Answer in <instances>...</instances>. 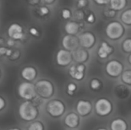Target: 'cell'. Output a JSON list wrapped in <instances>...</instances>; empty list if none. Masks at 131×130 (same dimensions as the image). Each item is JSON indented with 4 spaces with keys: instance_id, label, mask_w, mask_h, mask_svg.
<instances>
[{
    "instance_id": "b9f144b4",
    "label": "cell",
    "mask_w": 131,
    "mask_h": 130,
    "mask_svg": "<svg viewBox=\"0 0 131 130\" xmlns=\"http://www.w3.org/2000/svg\"><path fill=\"white\" fill-rule=\"evenodd\" d=\"M1 76H2V71H1V69H0V78H1Z\"/></svg>"
},
{
    "instance_id": "9a60e30c",
    "label": "cell",
    "mask_w": 131,
    "mask_h": 130,
    "mask_svg": "<svg viewBox=\"0 0 131 130\" xmlns=\"http://www.w3.org/2000/svg\"><path fill=\"white\" fill-rule=\"evenodd\" d=\"M78 29H79L78 25L74 21H69V22L66 23V25L64 26L65 31L70 35H73V34H76L78 31Z\"/></svg>"
},
{
    "instance_id": "1f68e13d",
    "label": "cell",
    "mask_w": 131,
    "mask_h": 130,
    "mask_svg": "<svg viewBox=\"0 0 131 130\" xmlns=\"http://www.w3.org/2000/svg\"><path fill=\"white\" fill-rule=\"evenodd\" d=\"M29 33H30L32 36H38V35L39 34V32H38V29H37L36 28H34V27L29 28Z\"/></svg>"
},
{
    "instance_id": "ab89813d",
    "label": "cell",
    "mask_w": 131,
    "mask_h": 130,
    "mask_svg": "<svg viewBox=\"0 0 131 130\" xmlns=\"http://www.w3.org/2000/svg\"><path fill=\"white\" fill-rule=\"evenodd\" d=\"M8 130H21L20 128H18V127H12V128H10V129H8Z\"/></svg>"
},
{
    "instance_id": "83f0119b",
    "label": "cell",
    "mask_w": 131,
    "mask_h": 130,
    "mask_svg": "<svg viewBox=\"0 0 131 130\" xmlns=\"http://www.w3.org/2000/svg\"><path fill=\"white\" fill-rule=\"evenodd\" d=\"M71 11L68 10V9H63L62 10V11H61V15H62V17H63V18H64V19H68V18H69L70 17H71Z\"/></svg>"
},
{
    "instance_id": "f546056e",
    "label": "cell",
    "mask_w": 131,
    "mask_h": 130,
    "mask_svg": "<svg viewBox=\"0 0 131 130\" xmlns=\"http://www.w3.org/2000/svg\"><path fill=\"white\" fill-rule=\"evenodd\" d=\"M76 90V86L74 84H70L68 86V92L69 94H73V92Z\"/></svg>"
},
{
    "instance_id": "2e32d148",
    "label": "cell",
    "mask_w": 131,
    "mask_h": 130,
    "mask_svg": "<svg viewBox=\"0 0 131 130\" xmlns=\"http://www.w3.org/2000/svg\"><path fill=\"white\" fill-rule=\"evenodd\" d=\"M64 123L69 127H75L78 123V117L74 113H70L66 116Z\"/></svg>"
},
{
    "instance_id": "ffe728a7",
    "label": "cell",
    "mask_w": 131,
    "mask_h": 130,
    "mask_svg": "<svg viewBox=\"0 0 131 130\" xmlns=\"http://www.w3.org/2000/svg\"><path fill=\"white\" fill-rule=\"evenodd\" d=\"M127 125L124 121L122 120H115L111 123L112 130H126Z\"/></svg>"
},
{
    "instance_id": "8d00e7d4",
    "label": "cell",
    "mask_w": 131,
    "mask_h": 130,
    "mask_svg": "<svg viewBox=\"0 0 131 130\" xmlns=\"http://www.w3.org/2000/svg\"><path fill=\"white\" fill-rule=\"evenodd\" d=\"M94 1L99 5H104L110 2V0H94Z\"/></svg>"
},
{
    "instance_id": "4316f807",
    "label": "cell",
    "mask_w": 131,
    "mask_h": 130,
    "mask_svg": "<svg viewBox=\"0 0 131 130\" xmlns=\"http://www.w3.org/2000/svg\"><path fill=\"white\" fill-rule=\"evenodd\" d=\"M6 100L2 96H0V112L5 110V108L6 107Z\"/></svg>"
},
{
    "instance_id": "44dd1931",
    "label": "cell",
    "mask_w": 131,
    "mask_h": 130,
    "mask_svg": "<svg viewBox=\"0 0 131 130\" xmlns=\"http://www.w3.org/2000/svg\"><path fill=\"white\" fill-rule=\"evenodd\" d=\"M27 130H45V128H44V125L41 122L33 121L28 125Z\"/></svg>"
},
{
    "instance_id": "30bf717a",
    "label": "cell",
    "mask_w": 131,
    "mask_h": 130,
    "mask_svg": "<svg viewBox=\"0 0 131 130\" xmlns=\"http://www.w3.org/2000/svg\"><path fill=\"white\" fill-rule=\"evenodd\" d=\"M62 45L66 50H74L78 45V41L74 36L68 34L63 38Z\"/></svg>"
},
{
    "instance_id": "8992f818",
    "label": "cell",
    "mask_w": 131,
    "mask_h": 130,
    "mask_svg": "<svg viewBox=\"0 0 131 130\" xmlns=\"http://www.w3.org/2000/svg\"><path fill=\"white\" fill-rule=\"evenodd\" d=\"M7 34L8 37L14 41L21 40L25 35L22 26L17 23H13L9 25L7 30Z\"/></svg>"
},
{
    "instance_id": "d6a6232c",
    "label": "cell",
    "mask_w": 131,
    "mask_h": 130,
    "mask_svg": "<svg viewBox=\"0 0 131 130\" xmlns=\"http://www.w3.org/2000/svg\"><path fill=\"white\" fill-rule=\"evenodd\" d=\"M87 5H88L87 0H78V5L79 8H84Z\"/></svg>"
},
{
    "instance_id": "8fae6325",
    "label": "cell",
    "mask_w": 131,
    "mask_h": 130,
    "mask_svg": "<svg viewBox=\"0 0 131 130\" xmlns=\"http://www.w3.org/2000/svg\"><path fill=\"white\" fill-rule=\"evenodd\" d=\"M122 68L123 67L119 62L116 61H112L108 63V64L107 65L106 70H107V72L111 76H117L118 74L121 73Z\"/></svg>"
},
{
    "instance_id": "3957f363",
    "label": "cell",
    "mask_w": 131,
    "mask_h": 130,
    "mask_svg": "<svg viewBox=\"0 0 131 130\" xmlns=\"http://www.w3.org/2000/svg\"><path fill=\"white\" fill-rule=\"evenodd\" d=\"M35 91L38 96L43 99H48L53 95L54 87L48 80H39L35 84Z\"/></svg>"
},
{
    "instance_id": "484cf974",
    "label": "cell",
    "mask_w": 131,
    "mask_h": 130,
    "mask_svg": "<svg viewBox=\"0 0 131 130\" xmlns=\"http://www.w3.org/2000/svg\"><path fill=\"white\" fill-rule=\"evenodd\" d=\"M20 56V52L18 51H13L12 55L9 57V60L10 61H16L18 60V58Z\"/></svg>"
},
{
    "instance_id": "7c38bea8",
    "label": "cell",
    "mask_w": 131,
    "mask_h": 130,
    "mask_svg": "<svg viewBox=\"0 0 131 130\" xmlns=\"http://www.w3.org/2000/svg\"><path fill=\"white\" fill-rule=\"evenodd\" d=\"M94 36L90 32H85L81 34L79 37V41L81 44L85 48H90L91 46H92L94 43Z\"/></svg>"
},
{
    "instance_id": "e0dca14e",
    "label": "cell",
    "mask_w": 131,
    "mask_h": 130,
    "mask_svg": "<svg viewBox=\"0 0 131 130\" xmlns=\"http://www.w3.org/2000/svg\"><path fill=\"white\" fill-rule=\"evenodd\" d=\"M112 52V48H111L107 43L105 42H103L101 44V46L99 48V51H98V55L102 57V58H104L106 57H107V55L109 54H111Z\"/></svg>"
},
{
    "instance_id": "836d02e7",
    "label": "cell",
    "mask_w": 131,
    "mask_h": 130,
    "mask_svg": "<svg viewBox=\"0 0 131 130\" xmlns=\"http://www.w3.org/2000/svg\"><path fill=\"white\" fill-rule=\"evenodd\" d=\"M104 15L107 17H114V15H115V11L114 10L111 9V10H107L104 12Z\"/></svg>"
},
{
    "instance_id": "6da1fadb",
    "label": "cell",
    "mask_w": 131,
    "mask_h": 130,
    "mask_svg": "<svg viewBox=\"0 0 131 130\" xmlns=\"http://www.w3.org/2000/svg\"><path fill=\"white\" fill-rule=\"evenodd\" d=\"M38 107L32 101L25 100L22 102L18 109V114L19 118L25 122H33L38 116Z\"/></svg>"
},
{
    "instance_id": "d6986e66",
    "label": "cell",
    "mask_w": 131,
    "mask_h": 130,
    "mask_svg": "<svg viewBox=\"0 0 131 130\" xmlns=\"http://www.w3.org/2000/svg\"><path fill=\"white\" fill-rule=\"evenodd\" d=\"M111 3V8L116 11V10H121L124 8L126 5L127 1L126 0H110Z\"/></svg>"
},
{
    "instance_id": "52a82bcc",
    "label": "cell",
    "mask_w": 131,
    "mask_h": 130,
    "mask_svg": "<svg viewBox=\"0 0 131 130\" xmlns=\"http://www.w3.org/2000/svg\"><path fill=\"white\" fill-rule=\"evenodd\" d=\"M37 70L35 67L32 66H26L22 68L21 70V76L22 79H24L25 81L28 82H31L35 80L37 77Z\"/></svg>"
},
{
    "instance_id": "4fadbf2b",
    "label": "cell",
    "mask_w": 131,
    "mask_h": 130,
    "mask_svg": "<svg viewBox=\"0 0 131 130\" xmlns=\"http://www.w3.org/2000/svg\"><path fill=\"white\" fill-rule=\"evenodd\" d=\"M84 69V67L83 65H78V66L73 65L70 68L69 74L73 78L77 79V80H81L84 76V73H83Z\"/></svg>"
},
{
    "instance_id": "603a6c76",
    "label": "cell",
    "mask_w": 131,
    "mask_h": 130,
    "mask_svg": "<svg viewBox=\"0 0 131 130\" xmlns=\"http://www.w3.org/2000/svg\"><path fill=\"white\" fill-rule=\"evenodd\" d=\"M12 52H13V51L11 50V49L6 48H5V47H1V48H0V57L5 55V56H7L8 57H9L12 55Z\"/></svg>"
},
{
    "instance_id": "f35d334b",
    "label": "cell",
    "mask_w": 131,
    "mask_h": 130,
    "mask_svg": "<svg viewBox=\"0 0 131 130\" xmlns=\"http://www.w3.org/2000/svg\"><path fill=\"white\" fill-rule=\"evenodd\" d=\"M43 2L45 3H47V4H50V3H52L54 0H41Z\"/></svg>"
},
{
    "instance_id": "cb8c5ba5",
    "label": "cell",
    "mask_w": 131,
    "mask_h": 130,
    "mask_svg": "<svg viewBox=\"0 0 131 130\" xmlns=\"http://www.w3.org/2000/svg\"><path fill=\"white\" fill-rule=\"evenodd\" d=\"M123 80L127 84H131V70H127L124 72V74L122 76Z\"/></svg>"
},
{
    "instance_id": "277c9868",
    "label": "cell",
    "mask_w": 131,
    "mask_h": 130,
    "mask_svg": "<svg viewBox=\"0 0 131 130\" xmlns=\"http://www.w3.org/2000/svg\"><path fill=\"white\" fill-rule=\"evenodd\" d=\"M47 111L48 114L52 117H58L64 113V105L60 100H51L47 105Z\"/></svg>"
},
{
    "instance_id": "ac0fdd59",
    "label": "cell",
    "mask_w": 131,
    "mask_h": 130,
    "mask_svg": "<svg viewBox=\"0 0 131 130\" xmlns=\"http://www.w3.org/2000/svg\"><path fill=\"white\" fill-rule=\"evenodd\" d=\"M73 57L75 61L78 62L84 61L88 57V54L84 50H77L73 53Z\"/></svg>"
},
{
    "instance_id": "7402d4cb",
    "label": "cell",
    "mask_w": 131,
    "mask_h": 130,
    "mask_svg": "<svg viewBox=\"0 0 131 130\" xmlns=\"http://www.w3.org/2000/svg\"><path fill=\"white\" fill-rule=\"evenodd\" d=\"M121 20L127 25H131V9H128L121 15Z\"/></svg>"
},
{
    "instance_id": "5bb4252c",
    "label": "cell",
    "mask_w": 131,
    "mask_h": 130,
    "mask_svg": "<svg viewBox=\"0 0 131 130\" xmlns=\"http://www.w3.org/2000/svg\"><path fill=\"white\" fill-rule=\"evenodd\" d=\"M91 110V105L89 102L81 100L78 103L77 105V110L80 115H86L88 114Z\"/></svg>"
},
{
    "instance_id": "ba28073f",
    "label": "cell",
    "mask_w": 131,
    "mask_h": 130,
    "mask_svg": "<svg viewBox=\"0 0 131 130\" xmlns=\"http://www.w3.org/2000/svg\"><path fill=\"white\" fill-rule=\"evenodd\" d=\"M111 104L108 100L105 99H101L96 103V111L99 115H107L111 112Z\"/></svg>"
},
{
    "instance_id": "f1b7e54d",
    "label": "cell",
    "mask_w": 131,
    "mask_h": 130,
    "mask_svg": "<svg viewBox=\"0 0 131 130\" xmlns=\"http://www.w3.org/2000/svg\"><path fill=\"white\" fill-rule=\"evenodd\" d=\"M39 11H40V14L41 15H46L49 13V9L46 6H41L39 8Z\"/></svg>"
},
{
    "instance_id": "7a4b0ae2",
    "label": "cell",
    "mask_w": 131,
    "mask_h": 130,
    "mask_svg": "<svg viewBox=\"0 0 131 130\" xmlns=\"http://www.w3.org/2000/svg\"><path fill=\"white\" fill-rule=\"evenodd\" d=\"M17 93L20 98L27 101H32L37 96L35 84L28 81L19 84L17 87Z\"/></svg>"
},
{
    "instance_id": "5b68a950",
    "label": "cell",
    "mask_w": 131,
    "mask_h": 130,
    "mask_svg": "<svg viewBox=\"0 0 131 130\" xmlns=\"http://www.w3.org/2000/svg\"><path fill=\"white\" fill-rule=\"evenodd\" d=\"M107 35L112 39H116L120 38L124 33V28L117 21L111 22L106 28Z\"/></svg>"
},
{
    "instance_id": "60d3db41",
    "label": "cell",
    "mask_w": 131,
    "mask_h": 130,
    "mask_svg": "<svg viewBox=\"0 0 131 130\" xmlns=\"http://www.w3.org/2000/svg\"><path fill=\"white\" fill-rule=\"evenodd\" d=\"M129 61H130V63L131 64V55L130 56V57H129Z\"/></svg>"
},
{
    "instance_id": "d4e9b609",
    "label": "cell",
    "mask_w": 131,
    "mask_h": 130,
    "mask_svg": "<svg viewBox=\"0 0 131 130\" xmlns=\"http://www.w3.org/2000/svg\"><path fill=\"white\" fill-rule=\"evenodd\" d=\"M123 48L124 49V51L130 52L131 51V39H127L124 44H123Z\"/></svg>"
},
{
    "instance_id": "9c48e42d",
    "label": "cell",
    "mask_w": 131,
    "mask_h": 130,
    "mask_svg": "<svg viewBox=\"0 0 131 130\" xmlns=\"http://www.w3.org/2000/svg\"><path fill=\"white\" fill-rule=\"evenodd\" d=\"M71 61V54L67 50H60L56 55V61L60 66H66Z\"/></svg>"
},
{
    "instance_id": "e575fe53",
    "label": "cell",
    "mask_w": 131,
    "mask_h": 130,
    "mask_svg": "<svg viewBox=\"0 0 131 130\" xmlns=\"http://www.w3.org/2000/svg\"><path fill=\"white\" fill-rule=\"evenodd\" d=\"M75 17L80 20L84 18V13L81 11H78L77 12H75Z\"/></svg>"
},
{
    "instance_id": "74e56055",
    "label": "cell",
    "mask_w": 131,
    "mask_h": 130,
    "mask_svg": "<svg viewBox=\"0 0 131 130\" xmlns=\"http://www.w3.org/2000/svg\"><path fill=\"white\" fill-rule=\"evenodd\" d=\"M14 44H15V41L12 40V39H11V38H10L8 41H7V44H8V46H13Z\"/></svg>"
},
{
    "instance_id": "d590c367",
    "label": "cell",
    "mask_w": 131,
    "mask_h": 130,
    "mask_svg": "<svg viewBox=\"0 0 131 130\" xmlns=\"http://www.w3.org/2000/svg\"><path fill=\"white\" fill-rule=\"evenodd\" d=\"M94 20H95V17H94V15L93 14H91V15H88V21L89 23H93L94 21Z\"/></svg>"
},
{
    "instance_id": "4dcf8cb0",
    "label": "cell",
    "mask_w": 131,
    "mask_h": 130,
    "mask_svg": "<svg viewBox=\"0 0 131 130\" xmlns=\"http://www.w3.org/2000/svg\"><path fill=\"white\" fill-rule=\"evenodd\" d=\"M91 86L93 89H97L100 87V82L97 80H93L91 83Z\"/></svg>"
},
{
    "instance_id": "7bdbcfd3",
    "label": "cell",
    "mask_w": 131,
    "mask_h": 130,
    "mask_svg": "<svg viewBox=\"0 0 131 130\" xmlns=\"http://www.w3.org/2000/svg\"><path fill=\"white\" fill-rule=\"evenodd\" d=\"M98 130H105V129H98Z\"/></svg>"
}]
</instances>
